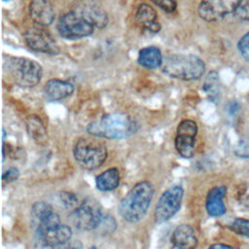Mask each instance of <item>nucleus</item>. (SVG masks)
<instances>
[{
    "instance_id": "6",
    "label": "nucleus",
    "mask_w": 249,
    "mask_h": 249,
    "mask_svg": "<svg viewBox=\"0 0 249 249\" xmlns=\"http://www.w3.org/2000/svg\"><path fill=\"white\" fill-rule=\"evenodd\" d=\"M95 26L80 11L72 10L61 16L57 21L56 29L65 39H80L91 35Z\"/></svg>"
},
{
    "instance_id": "15",
    "label": "nucleus",
    "mask_w": 249,
    "mask_h": 249,
    "mask_svg": "<svg viewBox=\"0 0 249 249\" xmlns=\"http://www.w3.org/2000/svg\"><path fill=\"white\" fill-rule=\"evenodd\" d=\"M72 236V230L66 225L59 224L45 231L37 239L48 247H57L67 243Z\"/></svg>"
},
{
    "instance_id": "16",
    "label": "nucleus",
    "mask_w": 249,
    "mask_h": 249,
    "mask_svg": "<svg viewBox=\"0 0 249 249\" xmlns=\"http://www.w3.org/2000/svg\"><path fill=\"white\" fill-rule=\"evenodd\" d=\"M227 193L225 186H217L212 188L206 196L205 208L207 213L212 217H220L226 213L224 197Z\"/></svg>"
},
{
    "instance_id": "20",
    "label": "nucleus",
    "mask_w": 249,
    "mask_h": 249,
    "mask_svg": "<svg viewBox=\"0 0 249 249\" xmlns=\"http://www.w3.org/2000/svg\"><path fill=\"white\" fill-rule=\"evenodd\" d=\"M25 127L29 136L37 144L45 145L48 142L47 129L38 116H28L25 120Z\"/></svg>"
},
{
    "instance_id": "23",
    "label": "nucleus",
    "mask_w": 249,
    "mask_h": 249,
    "mask_svg": "<svg viewBox=\"0 0 249 249\" xmlns=\"http://www.w3.org/2000/svg\"><path fill=\"white\" fill-rule=\"evenodd\" d=\"M60 224V218L59 215L55 212H52L49 215H47L45 218H43L41 221H39L38 227L36 229V237H40L45 231L48 230L57 226Z\"/></svg>"
},
{
    "instance_id": "30",
    "label": "nucleus",
    "mask_w": 249,
    "mask_h": 249,
    "mask_svg": "<svg viewBox=\"0 0 249 249\" xmlns=\"http://www.w3.org/2000/svg\"><path fill=\"white\" fill-rule=\"evenodd\" d=\"M19 177V171L17 167H10L6 171H4L2 175V182L3 185L12 183L14 181H17Z\"/></svg>"
},
{
    "instance_id": "14",
    "label": "nucleus",
    "mask_w": 249,
    "mask_h": 249,
    "mask_svg": "<svg viewBox=\"0 0 249 249\" xmlns=\"http://www.w3.org/2000/svg\"><path fill=\"white\" fill-rule=\"evenodd\" d=\"M171 248L191 249L197 245V238L194 229L190 225H180L172 232L170 237Z\"/></svg>"
},
{
    "instance_id": "11",
    "label": "nucleus",
    "mask_w": 249,
    "mask_h": 249,
    "mask_svg": "<svg viewBox=\"0 0 249 249\" xmlns=\"http://www.w3.org/2000/svg\"><path fill=\"white\" fill-rule=\"evenodd\" d=\"M27 46L38 53L55 55L59 53V48L50 32L40 27H31L23 35Z\"/></svg>"
},
{
    "instance_id": "21",
    "label": "nucleus",
    "mask_w": 249,
    "mask_h": 249,
    "mask_svg": "<svg viewBox=\"0 0 249 249\" xmlns=\"http://www.w3.org/2000/svg\"><path fill=\"white\" fill-rule=\"evenodd\" d=\"M121 176L118 168L112 167L100 173L95 178V185L99 191L109 192L118 188Z\"/></svg>"
},
{
    "instance_id": "26",
    "label": "nucleus",
    "mask_w": 249,
    "mask_h": 249,
    "mask_svg": "<svg viewBox=\"0 0 249 249\" xmlns=\"http://www.w3.org/2000/svg\"><path fill=\"white\" fill-rule=\"evenodd\" d=\"M234 154L242 159L249 158V136H245L239 140L234 148Z\"/></svg>"
},
{
    "instance_id": "19",
    "label": "nucleus",
    "mask_w": 249,
    "mask_h": 249,
    "mask_svg": "<svg viewBox=\"0 0 249 249\" xmlns=\"http://www.w3.org/2000/svg\"><path fill=\"white\" fill-rule=\"evenodd\" d=\"M162 54L156 46H149L141 49L138 53V63L147 69H156L162 64Z\"/></svg>"
},
{
    "instance_id": "18",
    "label": "nucleus",
    "mask_w": 249,
    "mask_h": 249,
    "mask_svg": "<svg viewBox=\"0 0 249 249\" xmlns=\"http://www.w3.org/2000/svg\"><path fill=\"white\" fill-rule=\"evenodd\" d=\"M76 10L83 13L96 28H104L108 23L107 14L102 8L94 3H83Z\"/></svg>"
},
{
    "instance_id": "13",
    "label": "nucleus",
    "mask_w": 249,
    "mask_h": 249,
    "mask_svg": "<svg viewBox=\"0 0 249 249\" xmlns=\"http://www.w3.org/2000/svg\"><path fill=\"white\" fill-rule=\"evenodd\" d=\"M29 15L33 22L39 26H48L54 19V10L50 0H32Z\"/></svg>"
},
{
    "instance_id": "28",
    "label": "nucleus",
    "mask_w": 249,
    "mask_h": 249,
    "mask_svg": "<svg viewBox=\"0 0 249 249\" xmlns=\"http://www.w3.org/2000/svg\"><path fill=\"white\" fill-rule=\"evenodd\" d=\"M237 49L241 55L249 61V32L244 34L237 44Z\"/></svg>"
},
{
    "instance_id": "22",
    "label": "nucleus",
    "mask_w": 249,
    "mask_h": 249,
    "mask_svg": "<svg viewBox=\"0 0 249 249\" xmlns=\"http://www.w3.org/2000/svg\"><path fill=\"white\" fill-rule=\"evenodd\" d=\"M203 89L210 99H215L220 92V79L216 71H211L207 74L204 83Z\"/></svg>"
},
{
    "instance_id": "8",
    "label": "nucleus",
    "mask_w": 249,
    "mask_h": 249,
    "mask_svg": "<svg viewBox=\"0 0 249 249\" xmlns=\"http://www.w3.org/2000/svg\"><path fill=\"white\" fill-rule=\"evenodd\" d=\"M183 196L184 189L181 185H174L163 192L156 205L155 221L161 224L172 218L181 207Z\"/></svg>"
},
{
    "instance_id": "5",
    "label": "nucleus",
    "mask_w": 249,
    "mask_h": 249,
    "mask_svg": "<svg viewBox=\"0 0 249 249\" xmlns=\"http://www.w3.org/2000/svg\"><path fill=\"white\" fill-rule=\"evenodd\" d=\"M12 80L23 88L38 85L43 76L42 66L35 60L26 57H8L4 63Z\"/></svg>"
},
{
    "instance_id": "1",
    "label": "nucleus",
    "mask_w": 249,
    "mask_h": 249,
    "mask_svg": "<svg viewBox=\"0 0 249 249\" xmlns=\"http://www.w3.org/2000/svg\"><path fill=\"white\" fill-rule=\"evenodd\" d=\"M154 192V187L149 181L136 183L119 203L121 217L128 223L141 221L150 207Z\"/></svg>"
},
{
    "instance_id": "32",
    "label": "nucleus",
    "mask_w": 249,
    "mask_h": 249,
    "mask_svg": "<svg viewBox=\"0 0 249 249\" xmlns=\"http://www.w3.org/2000/svg\"><path fill=\"white\" fill-rule=\"evenodd\" d=\"M4 2H8V1H10V0H3Z\"/></svg>"
},
{
    "instance_id": "27",
    "label": "nucleus",
    "mask_w": 249,
    "mask_h": 249,
    "mask_svg": "<svg viewBox=\"0 0 249 249\" xmlns=\"http://www.w3.org/2000/svg\"><path fill=\"white\" fill-rule=\"evenodd\" d=\"M59 199H60V202L63 204V206L66 208L72 209V208L77 207L78 198L72 193H68V192L61 193L59 195Z\"/></svg>"
},
{
    "instance_id": "12",
    "label": "nucleus",
    "mask_w": 249,
    "mask_h": 249,
    "mask_svg": "<svg viewBox=\"0 0 249 249\" xmlns=\"http://www.w3.org/2000/svg\"><path fill=\"white\" fill-rule=\"evenodd\" d=\"M135 21L143 32L156 34L160 30V24L158 19L157 12L148 4H141L137 8L135 13Z\"/></svg>"
},
{
    "instance_id": "31",
    "label": "nucleus",
    "mask_w": 249,
    "mask_h": 249,
    "mask_svg": "<svg viewBox=\"0 0 249 249\" xmlns=\"http://www.w3.org/2000/svg\"><path fill=\"white\" fill-rule=\"evenodd\" d=\"M222 247H225V248H231V245L223 244V243H216V244H213V245L210 246V248H222Z\"/></svg>"
},
{
    "instance_id": "10",
    "label": "nucleus",
    "mask_w": 249,
    "mask_h": 249,
    "mask_svg": "<svg viewBox=\"0 0 249 249\" xmlns=\"http://www.w3.org/2000/svg\"><path fill=\"white\" fill-rule=\"evenodd\" d=\"M243 0H201L198 6L199 17L206 21H215L235 13Z\"/></svg>"
},
{
    "instance_id": "24",
    "label": "nucleus",
    "mask_w": 249,
    "mask_h": 249,
    "mask_svg": "<svg viewBox=\"0 0 249 249\" xmlns=\"http://www.w3.org/2000/svg\"><path fill=\"white\" fill-rule=\"evenodd\" d=\"M32 216L39 221H41L43 218H45L47 215L53 212V207L45 201H37L32 205L31 208Z\"/></svg>"
},
{
    "instance_id": "7",
    "label": "nucleus",
    "mask_w": 249,
    "mask_h": 249,
    "mask_svg": "<svg viewBox=\"0 0 249 249\" xmlns=\"http://www.w3.org/2000/svg\"><path fill=\"white\" fill-rule=\"evenodd\" d=\"M102 219L101 206L97 200L91 197L84 199L71 214L72 223L81 231H92L98 228Z\"/></svg>"
},
{
    "instance_id": "3",
    "label": "nucleus",
    "mask_w": 249,
    "mask_h": 249,
    "mask_svg": "<svg viewBox=\"0 0 249 249\" xmlns=\"http://www.w3.org/2000/svg\"><path fill=\"white\" fill-rule=\"evenodd\" d=\"M161 70L171 78L184 81L199 79L205 71L202 59L195 54H171L163 58Z\"/></svg>"
},
{
    "instance_id": "2",
    "label": "nucleus",
    "mask_w": 249,
    "mask_h": 249,
    "mask_svg": "<svg viewBox=\"0 0 249 249\" xmlns=\"http://www.w3.org/2000/svg\"><path fill=\"white\" fill-rule=\"evenodd\" d=\"M88 132L92 136L106 139H123L135 131V124L126 115L113 113L91 122Z\"/></svg>"
},
{
    "instance_id": "9",
    "label": "nucleus",
    "mask_w": 249,
    "mask_h": 249,
    "mask_svg": "<svg viewBox=\"0 0 249 249\" xmlns=\"http://www.w3.org/2000/svg\"><path fill=\"white\" fill-rule=\"evenodd\" d=\"M196 133L197 125L195 121L183 120L179 123L174 145L176 151L182 158L190 159L194 156Z\"/></svg>"
},
{
    "instance_id": "4",
    "label": "nucleus",
    "mask_w": 249,
    "mask_h": 249,
    "mask_svg": "<svg viewBox=\"0 0 249 249\" xmlns=\"http://www.w3.org/2000/svg\"><path fill=\"white\" fill-rule=\"evenodd\" d=\"M100 137H81L73 148V156L77 163L88 170L100 167L107 159V148Z\"/></svg>"
},
{
    "instance_id": "29",
    "label": "nucleus",
    "mask_w": 249,
    "mask_h": 249,
    "mask_svg": "<svg viewBox=\"0 0 249 249\" xmlns=\"http://www.w3.org/2000/svg\"><path fill=\"white\" fill-rule=\"evenodd\" d=\"M156 6L166 13H173L177 8L176 0H151Z\"/></svg>"
},
{
    "instance_id": "17",
    "label": "nucleus",
    "mask_w": 249,
    "mask_h": 249,
    "mask_svg": "<svg viewBox=\"0 0 249 249\" xmlns=\"http://www.w3.org/2000/svg\"><path fill=\"white\" fill-rule=\"evenodd\" d=\"M74 91V86L68 81L52 79L44 87V93L47 99L57 101L70 96Z\"/></svg>"
},
{
    "instance_id": "25",
    "label": "nucleus",
    "mask_w": 249,
    "mask_h": 249,
    "mask_svg": "<svg viewBox=\"0 0 249 249\" xmlns=\"http://www.w3.org/2000/svg\"><path fill=\"white\" fill-rule=\"evenodd\" d=\"M230 229L235 233L249 238V220L236 218L230 226Z\"/></svg>"
}]
</instances>
